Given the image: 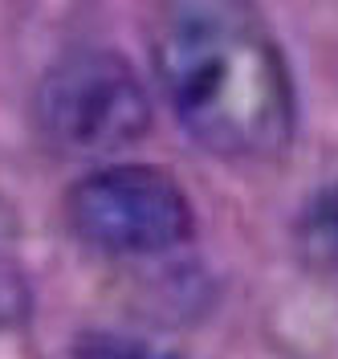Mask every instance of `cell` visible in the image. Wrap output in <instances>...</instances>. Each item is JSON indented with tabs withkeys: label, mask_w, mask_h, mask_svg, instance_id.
Here are the masks:
<instances>
[{
	"label": "cell",
	"mask_w": 338,
	"mask_h": 359,
	"mask_svg": "<svg viewBox=\"0 0 338 359\" xmlns=\"http://www.w3.org/2000/svg\"><path fill=\"white\" fill-rule=\"evenodd\" d=\"M293 245L306 266L338 273V180L314 192V201L302 208V217L293 224Z\"/></svg>",
	"instance_id": "cell-4"
},
{
	"label": "cell",
	"mask_w": 338,
	"mask_h": 359,
	"mask_svg": "<svg viewBox=\"0 0 338 359\" xmlns=\"http://www.w3.org/2000/svg\"><path fill=\"white\" fill-rule=\"evenodd\" d=\"M33 111L41 135L57 151L111 156L147 135L151 94L127 57L106 49H78L49 66Z\"/></svg>",
	"instance_id": "cell-2"
},
{
	"label": "cell",
	"mask_w": 338,
	"mask_h": 359,
	"mask_svg": "<svg viewBox=\"0 0 338 359\" xmlns=\"http://www.w3.org/2000/svg\"><path fill=\"white\" fill-rule=\"evenodd\" d=\"M151 57L171 114L208 156L265 163L290 147V62L253 0H159Z\"/></svg>",
	"instance_id": "cell-1"
},
{
	"label": "cell",
	"mask_w": 338,
	"mask_h": 359,
	"mask_svg": "<svg viewBox=\"0 0 338 359\" xmlns=\"http://www.w3.org/2000/svg\"><path fill=\"white\" fill-rule=\"evenodd\" d=\"M69 359H180L147 339L118 335V331H82L69 347Z\"/></svg>",
	"instance_id": "cell-5"
},
{
	"label": "cell",
	"mask_w": 338,
	"mask_h": 359,
	"mask_svg": "<svg viewBox=\"0 0 338 359\" xmlns=\"http://www.w3.org/2000/svg\"><path fill=\"white\" fill-rule=\"evenodd\" d=\"M66 224L102 253H167L192 237V204L176 180L147 163L94 168L66 192Z\"/></svg>",
	"instance_id": "cell-3"
}]
</instances>
